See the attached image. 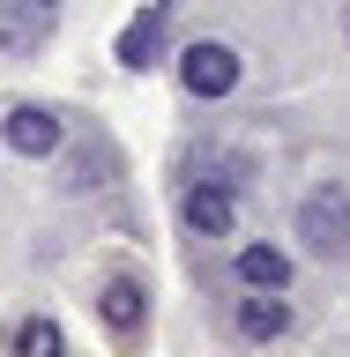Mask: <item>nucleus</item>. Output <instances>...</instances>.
Returning a JSON list of instances; mask_svg holds the SVG:
<instances>
[{"instance_id": "nucleus-1", "label": "nucleus", "mask_w": 350, "mask_h": 357, "mask_svg": "<svg viewBox=\"0 0 350 357\" xmlns=\"http://www.w3.org/2000/svg\"><path fill=\"white\" fill-rule=\"evenodd\" d=\"M291 223H298V245H306L313 261H350V186L343 178L313 186Z\"/></svg>"}, {"instance_id": "nucleus-2", "label": "nucleus", "mask_w": 350, "mask_h": 357, "mask_svg": "<svg viewBox=\"0 0 350 357\" xmlns=\"http://www.w3.org/2000/svg\"><path fill=\"white\" fill-rule=\"evenodd\" d=\"M179 82H187V97H231L239 89V52L217 38H194L179 52Z\"/></svg>"}, {"instance_id": "nucleus-3", "label": "nucleus", "mask_w": 350, "mask_h": 357, "mask_svg": "<svg viewBox=\"0 0 350 357\" xmlns=\"http://www.w3.org/2000/svg\"><path fill=\"white\" fill-rule=\"evenodd\" d=\"M52 30H60V0H0V52L8 60H30Z\"/></svg>"}, {"instance_id": "nucleus-4", "label": "nucleus", "mask_w": 350, "mask_h": 357, "mask_svg": "<svg viewBox=\"0 0 350 357\" xmlns=\"http://www.w3.org/2000/svg\"><path fill=\"white\" fill-rule=\"evenodd\" d=\"M179 223H187L194 238H231V223H239L231 178H194V186L179 194Z\"/></svg>"}, {"instance_id": "nucleus-5", "label": "nucleus", "mask_w": 350, "mask_h": 357, "mask_svg": "<svg viewBox=\"0 0 350 357\" xmlns=\"http://www.w3.org/2000/svg\"><path fill=\"white\" fill-rule=\"evenodd\" d=\"M97 320H105L119 342H134V335L150 328V290L134 283V275H112V283L97 290Z\"/></svg>"}, {"instance_id": "nucleus-6", "label": "nucleus", "mask_w": 350, "mask_h": 357, "mask_svg": "<svg viewBox=\"0 0 350 357\" xmlns=\"http://www.w3.org/2000/svg\"><path fill=\"white\" fill-rule=\"evenodd\" d=\"M0 134H8V149H15V156H52L67 142L60 112H45V105H15L8 119H0Z\"/></svg>"}, {"instance_id": "nucleus-7", "label": "nucleus", "mask_w": 350, "mask_h": 357, "mask_svg": "<svg viewBox=\"0 0 350 357\" xmlns=\"http://www.w3.org/2000/svg\"><path fill=\"white\" fill-rule=\"evenodd\" d=\"M231 275H239L246 290H261V298H284L291 290V253L284 245H239V253H231Z\"/></svg>"}, {"instance_id": "nucleus-8", "label": "nucleus", "mask_w": 350, "mask_h": 357, "mask_svg": "<svg viewBox=\"0 0 350 357\" xmlns=\"http://www.w3.org/2000/svg\"><path fill=\"white\" fill-rule=\"evenodd\" d=\"M231 328L246 342H284L291 335V298H261V290H246L239 305H231Z\"/></svg>"}, {"instance_id": "nucleus-9", "label": "nucleus", "mask_w": 350, "mask_h": 357, "mask_svg": "<svg viewBox=\"0 0 350 357\" xmlns=\"http://www.w3.org/2000/svg\"><path fill=\"white\" fill-rule=\"evenodd\" d=\"M164 22H172V0H156L150 15H134L127 30H119V67H150L156 52H164Z\"/></svg>"}, {"instance_id": "nucleus-10", "label": "nucleus", "mask_w": 350, "mask_h": 357, "mask_svg": "<svg viewBox=\"0 0 350 357\" xmlns=\"http://www.w3.org/2000/svg\"><path fill=\"white\" fill-rule=\"evenodd\" d=\"M15 357H67L60 320H52V312H30V320L15 328Z\"/></svg>"}, {"instance_id": "nucleus-11", "label": "nucleus", "mask_w": 350, "mask_h": 357, "mask_svg": "<svg viewBox=\"0 0 350 357\" xmlns=\"http://www.w3.org/2000/svg\"><path fill=\"white\" fill-rule=\"evenodd\" d=\"M343 30H350V15H343Z\"/></svg>"}]
</instances>
